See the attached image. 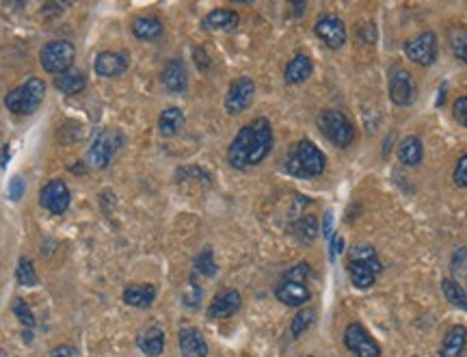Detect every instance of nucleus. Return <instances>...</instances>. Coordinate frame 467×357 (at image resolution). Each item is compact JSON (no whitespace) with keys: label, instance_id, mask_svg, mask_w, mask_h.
Instances as JSON below:
<instances>
[{"label":"nucleus","instance_id":"obj_1","mask_svg":"<svg viewBox=\"0 0 467 357\" xmlns=\"http://www.w3.org/2000/svg\"><path fill=\"white\" fill-rule=\"evenodd\" d=\"M273 128L267 117H257L251 124L243 126L238 130V134L234 137V141L227 147V163L245 171L249 167H255L264 161L271 150H273Z\"/></svg>","mask_w":467,"mask_h":357},{"label":"nucleus","instance_id":"obj_2","mask_svg":"<svg viewBox=\"0 0 467 357\" xmlns=\"http://www.w3.org/2000/svg\"><path fill=\"white\" fill-rule=\"evenodd\" d=\"M327 158L323 150L309 139H301L292 150L288 152V158L283 163V169L292 177H301V180H309V177H318L325 173Z\"/></svg>","mask_w":467,"mask_h":357},{"label":"nucleus","instance_id":"obj_3","mask_svg":"<svg viewBox=\"0 0 467 357\" xmlns=\"http://www.w3.org/2000/svg\"><path fill=\"white\" fill-rule=\"evenodd\" d=\"M381 269H383V264H381V260H378V253L372 245L357 243L348 249L346 271H348V277L355 288L366 290V288L374 286L376 275L381 273Z\"/></svg>","mask_w":467,"mask_h":357},{"label":"nucleus","instance_id":"obj_4","mask_svg":"<svg viewBox=\"0 0 467 357\" xmlns=\"http://www.w3.org/2000/svg\"><path fill=\"white\" fill-rule=\"evenodd\" d=\"M318 128L325 134L329 143H333L340 150L348 147L355 141V126L353 122L338 108H329L318 115Z\"/></svg>","mask_w":467,"mask_h":357},{"label":"nucleus","instance_id":"obj_5","mask_svg":"<svg viewBox=\"0 0 467 357\" xmlns=\"http://www.w3.org/2000/svg\"><path fill=\"white\" fill-rule=\"evenodd\" d=\"M44 96H46V82L41 78H31L15 87L13 92H9L5 104L15 115H31L39 108Z\"/></svg>","mask_w":467,"mask_h":357},{"label":"nucleus","instance_id":"obj_6","mask_svg":"<svg viewBox=\"0 0 467 357\" xmlns=\"http://www.w3.org/2000/svg\"><path fill=\"white\" fill-rule=\"evenodd\" d=\"M41 68L50 74H63L68 70H72L74 58H76V50L70 42L65 39H56L50 42L41 48Z\"/></svg>","mask_w":467,"mask_h":357},{"label":"nucleus","instance_id":"obj_7","mask_svg":"<svg viewBox=\"0 0 467 357\" xmlns=\"http://www.w3.org/2000/svg\"><path fill=\"white\" fill-rule=\"evenodd\" d=\"M437 52H440V44H437V35L433 31H424L404 42L407 58L420 68H430L437 61Z\"/></svg>","mask_w":467,"mask_h":357},{"label":"nucleus","instance_id":"obj_8","mask_svg":"<svg viewBox=\"0 0 467 357\" xmlns=\"http://www.w3.org/2000/svg\"><path fill=\"white\" fill-rule=\"evenodd\" d=\"M344 346L355 357H381V346L359 322H350L344 330Z\"/></svg>","mask_w":467,"mask_h":357},{"label":"nucleus","instance_id":"obj_9","mask_svg":"<svg viewBox=\"0 0 467 357\" xmlns=\"http://www.w3.org/2000/svg\"><path fill=\"white\" fill-rule=\"evenodd\" d=\"M388 84H390V98L396 106H411L416 98V82L414 76L409 74L402 65H392L388 74Z\"/></svg>","mask_w":467,"mask_h":357},{"label":"nucleus","instance_id":"obj_10","mask_svg":"<svg viewBox=\"0 0 467 357\" xmlns=\"http://www.w3.org/2000/svg\"><path fill=\"white\" fill-rule=\"evenodd\" d=\"M255 94V82L249 76H241L236 80H231L227 94H225V111L229 115H241L243 111H247L251 106Z\"/></svg>","mask_w":467,"mask_h":357},{"label":"nucleus","instance_id":"obj_11","mask_svg":"<svg viewBox=\"0 0 467 357\" xmlns=\"http://www.w3.org/2000/svg\"><path fill=\"white\" fill-rule=\"evenodd\" d=\"M314 33L331 50H340L346 44V26L338 15H320L314 24Z\"/></svg>","mask_w":467,"mask_h":357},{"label":"nucleus","instance_id":"obj_12","mask_svg":"<svg viewBox=\"0 0 467 357\" xmlns=\"http://www.w3.org/2000/svg\"><path fill=\"white\" fill-rule=\"evenodd\" d=\"M120 145H122V137L117 134L115 130H102L100 137L94 141L91 150H89V163H91V167L104 169V167L110 163L113 154L120 150Z\"/></svg>","mask_w":467,"mask_h":357},{"label":"nucleus","instance_id":"obj_13","mask_svg":"<svg viewBox=\"0 0 467 357\" xmlns=\"http://www.w3.org/2000/svg\"><path fill=\"white\" fill-rule=\"evenodd\" d=\"M39 203L52 215H63L70 208V189L61 180L48 182L39 193Z\"/></svg>","mask_w":467,"mask_h":357},{"label":"nucleus","instance_id":"obj_14","mask_svg":"<svg viewBox=\"0 0 467 357\" xmlns=\"http://www.w3.org/2000/svg\"><path fill=\"white\" fill-rule=\"evenodd\" d=\"M128 63H130V58L126 50H106L96 56L94 70L98 76L115 78V76H122L128 70Z\"/></svg>","mask_w":467,"mask_h":357},{"label":"nucleus","instance_id":"obj_15","mask_svg":"<svg viewBox=\"0 0 467 357\" xmlns=\"http://www.w3.org/2000/svg\"><path fill=\"white\" fill-rule=\"evenodd\" d=\"M275 296L288 308H299V306H303L312 299V292L301 282H292V280L281 277V282L275 288Z\"/></svg>","mask_w":467,"mask_h":357},{"label":"nucleus","instance_id":"obj_16","mask_svg":"<svg viewBox=\"0 0 467 357\" xmlns=\"http://www.w3.org/2000/svg\"><path fill=\"white\" fill-rule=\"evenodd\" d=\"M241 303H243V299H241L238 290H223L212 299V303L208 308V318H212V320L229 318L241 310Z\"/></svg>","mask_w":467,"mask_h":357},{"label":"nucleus","instance_id":"obj_17","mask_svg":"<svg viewBox=\"0 0 467 357\" xmlns=\"http://www.w3.org/2000/svg\"><path fill=\"white\" fill-rule=\"evenodd\" d=\"M162 84L167 87V92L171 94H182L188 87V72L182 58H171L162 70Z\"/></svg>","mask_w":467,"mask_h":357},{"label":"nucleus","instance_id":"obj_18","mask_svg":"<svg viewBox=\"0 0 467 357\" xmlns=\"http://www.w3.org/2000/svg\"><path fill=\"white\" fill-rule=\"evenodd\" d=\"M178 344H180V353L184 357H206L208 355V344L195 327H184L178 336Z\"/></svg>","mask_w":467,"mask_h":357},{"label":"nucleus","instance_id":"obj_19","mask_svg":"<svg viewBox=\"0 0 467 357\" xmlns=\"http://www.w3.org/2000/svg\"><path fill=\"white\" fill-rule=\"evenodd\" d=\"M314 72V61L307 56V54H297L290 58V63L286 65V72H283V78L288 84H301L305 82Z\"/></svg>","mask_w":467,"mask_h":357},{"label":"nucleus","instance_id":"obj_20","mask_svg":"<svg viewBox=\"0 0 467 357\" xmlns=\"http://www.w3.org/2000/svg\"><path fill=\"white\" fill-rule=\"evenodd\" d=\"M424 158V145L422 139L416 134H409L398 145V161L407 167H418Z\"/></svg>","mask_w":467,"mask_h":357},{"label":"nucleus","instance_id":"obj_21","mask_svg":"<svg viewBox=\"0 0 467 357\" xmlns=\"http://www.w3.org/2000/svg\"><path fill=\"white\" fill-rule=\"evenodd\" d=\"M238 13L231 9H215L203 18L201 26L206 31H234L238 26Z\"/></svg>","mask_w":467,"mask_h":357},{"label":"nucleus","instance_id":"obj_22","mask_svg":"<svg viewBox=\"0 0 467 357\" xmlns=\"http://www.w3.org/2000/svg\"><path fill=\"white\" fill-rule=\"evenodd\" d=\"M136 344L139 349L150 355V357H158L162 351H165V334L160 327H148V330H143L136 338Z\"/></svg>","mask_w":467,"mask_h":357},{"label":"nucleus","instance_id":"obj_23","mask_svg":"<svg viewBox=\"0 0 467 357\" xmlns=\"http://www.w3.org/2000/svg\"><path fill=\"white\" fill-rule=\"evenodd\" d=\"M156 299V288L152 284H134L124 290V301L132 308H150Z\"/></svg>","mask_w":467,"mask_h":357},{"label":"nucleus","instance_id":"obj_24","mask_svg":"<svg viewBox=\"0 0 467 357\" xmlns=\"http://www.w3.org/2000/svg\"><path fill=\"white\" fill-rule=\"evenodd\" d=\"M132 33L141 42H156L162 35V22L158 18L143 15L132 22Z\"/></svg>","mask_w":467,"mask_h":357},{"label":"nucleus","instance_id":"obj_25","mask_svg":"<svg viewBox=\"0 0 467 357\" xmlns=\"http://www.w3.org/2000/svg\"><path fill=\"white\" fill-rule=\"evenodd\" d=\"M465 344H467V332H465V327L456 325L446 334V338L442 342V349H440V355L442 357H461L463 351H465Z\"/></svg>","mask_w":467,"mask_h":357},{"label":"nucleus","instance_id":"obj_26","mask_svg":"<svg viewBox=\"0 0 467 357\" xmlns=\"http://www.w3.org/2000/svg\"><path fill=\"white\" fill-rule=\"evenodd\" d=\"M182 126H184V113L180 108H175V106L165 108L158 117V130H160L162 137L178 134L182 130Z\"/></svg>","mask_w":467,"mask_h":357},{"label":"nucleus","instance_id":"obj_27","mask_svg":"<svg viewBox=\"0 0 467 357\" xmlns=\"http://www.w3.org/2000/svg\"><path fill=\"white\" fill-rule=\"evenodd\" d=\"M450 280L467 294V247H459L450 258Z\"/></svg>","mask_w":467,"mask_h":357},{"label":"nucleus","instance_id":"obj_28","mask_svg":"<svg viewBox=\"0 0 467 357\" xmlns=\"http://www.w3.org/2000/svg\"><path fill=\"white\" fill-rule=\"evenodd\" d=\"M84 76L78 72V70H68V72H63V74H58L56 78H54V87L58 89L61 94H65V96H76V94H80L82 89H84Z\"/></svg>","mask_w":467,"mask_h":357},{"label":"nucleus","instance_id":"obj_29","mask_svg":"<svg viewBox=\"0 0 467 357\" xmlns=\"http://www.w3.org/2000/svg\"><path fill=\"white\" fill-rule=\"evenodd\" d=\"M292 232H295V236L299 238L301 243L312 245V243L316 241V236H318V219H316L314 215H305V217H301V219L295 223Z\"/></svg>","mask_w":467,"mask_h":357},{"label":"nucleus","instance_id":"obj_30","mask_svg":"<svg viewBox=\"0 0 467 357\" xmlns=\"http://www.w3.org/2000/svg\"><path fill=\"white\" fill-rule=\"evenodd\" d=\"M442 290H444V296H446L448 303H452L454 308L467 312V294H465L450 277H446V280L442 282Z\"/></svg>","mask_w":467,"mask_h":357},{"label":"nucleus","instance_id":"obj_31","mask_svg":"<svg viewBox=\"0 0 467 357\" xmlns=\"http://www.w3.org/2000/svg\"><path fill=\"white\" fill-rule=\"evenodd\" d=\"M217 262H215V256H212V249L206 247L195 260V273L203 275V277H215L217 275Z\"/></svg>","mask_w":467,"mask_h":357},{"label":"nucleus","instance_id":"obj_32","mask_svg":"<svg viewBox=\"0 0 467 357\" xmlns=\"http://www.w3.org/2000/svg\"><path fill=\"white\" fill-rule=\"evenodd\" d=\"M314 320H316L314 310H299V312L295 314V318H292V325H290L292 336L299 338L305 330H309V327L314 325Z\"/></svg>","mask_w":467,"mask_h":357},{"label":"nucleus","instance_id":"obj_33","mask_svg":"<svg viewBox=\"0 0 467 357\" xmlns=\"http://www.w3.org/2000/svg\"><path fill=\"white\" fill-rule=\"evenodd\" d=\"M15 277H18V284H20V286H35V284H37V273H35V269H33L31 260L20 258Z\"/></svg>","mask_w":467,"mask_h":357},{"label":"nucleus","instance_id":"obj_34","mask_svg":"<svg viewBox=\"0 0 467 357\" xmlns=\"http://www.w3.org/2000/svg\"><path fill=\"white\" fill-rule=\"evenodd\" d=\"M450 48L459 61L467 63V31H463V28L461 31H454L450 35Z\"/></svg>","mask_w":467,"mask_h":357},{"label":"nucleus","instance_id":"obj_35","mask_svg":"<svg viewBox=\"0 0 467 357\" xmlns=\"http://www.w3.org/2000/svg\"><path fill=\"white\" fill-rule=\"evenodd\" d=\"M13 314L18 316V320L26 327V330H33V327H35V316H33L31 308H28L22 299L13 301Z\"/></svg>","mask_w":467,"mask_h":357},{"label":"nucleus","instance_id":"obj_36","mask_svg":"<svg viewBox=\"0 0 467 357\" xmlns=\"http://www.w3.org/2000/svg\"><path fill=\"white\" fill-rule=\"evenodd\" d=\"M312 275V271H309V266L305 264V262H299V264H295L292 269H288L286 273H283V280H292V282H301V284H305V280Z\"/></svg>","mask_w":467,"mask_h":357},{"label":"nucleus","instance_id":"obj_37","mask_svg":"<svg viewBox=\"0 0 467 357\" xmlns=\"http://www.w3.org/2000/svg\"><path fill=\"white\" fill-rule=\"evenodd\" d=\"M452 177H454V184H456L459 189H467V154H463V156L459 158Z\"/></svg>","mask_w":467,"mask_h":357},{"label":"nucleus","instance_id":"obj_38","mask_svg":"<svg viewBox=\"0 0 467 357\" xmlns=\"http://www.w3.org/2000/svg\"><path fill=\"white\" fill-rule=\"evenodd\" d=\"M182 177H199V180H203V182L212 180V175L201 167H182V169H178V180H182Z\"/></svg>","mask_w":467,"mask_h":357},{"label":"nucleus","instance_id":"obj_39","mask_svg":"<svg viewBox=\"0 0 467 357\" xmlns=\"http://www.w3.org/2000/svg\"><path fill=\"white\" fill-rule=\"evenodd\" d=\"M452 115H454V119H456V122H459L463 128H467V96H461V98L454 100V104H452Z\"/></svg>","mask_w":467,"mask_h":357},{"label":"nucleus","instance_id":"obj_40","mask_svg":"<svg viewBox=\"0 0 467 357\" xmlns=\"http://www.w3.org/2000/svg\"><path fill=\"white\" fill-rule=\"evenodd\" d=\"M199 299H201V288L197 286L195 280H191V290L184 294V303L191 306V308H197V306H199Z\"/></svg>","mask_w":467,"mask_h":357},{"label":"nucleus","instance_id":"obj_41","mask_svg":"<svg viewBox=\"0 0 467 357\" xmlns=\"http://www.w3.org/2000/svg\"><path fill=\"white\" fill-rule=\"evenodd\" d=\"M24 193V177L22 175H15L13 180L9 182V199L18 201Z\"/></svg>","mask_w":467,"mask_h":357},{"label":"nucleus","instance_id":"obj_42","mask_svg":"<svg viewBox=\"0 0 467 357\" xmlns=\"http://www.w3.org/2000/svg\"><path fill=\"white\" fill-rule=\"evenodd\" d=\"M342 251H344V238L342 236H331V241H329V258L335 260Z\"/></svg>","mask_w":467,"mask_h":357},{"label":"nucleus","instance_id":"obj_43","mask_svg":"<svg viewBox=\"0 0 467 357\" xmlns=\"http://www.w3.org/2000/svg\"><path fill=\"white\" fill-rule=\"evenodd\" d=\"M331 232H333V215H331V211H327L325 219H323V234L327 241H331Z\"/></svg>","mask_w":467,"mask_h":357},{"label":"nucleus","instance_id":"obj_44","mask_svg":"<svg viewBox=\"0 0 467 357\" xmlns=\"http://www.w3.org/2000/svg\"><path fill=\"white\" fill-rule=\"evenodd\" d=\"M70 355H74L72 346H58L56 351H52V357H70Z\"/></svg>","mask_w":467,"mask_h":357},{"label":"nucleus","instance_id":"obj_45","mask_svg":"<svg viewBox=\"0 0 467 357\" xmlns=\"http://www.w3.org/2000/svg\"><path fill=\"white\" fill-rule=\"evenodd\" d=\"M7 158H9V147L5 145V147H3V152H0V167H5V165H7Z\"/></svg>","mask_w":467,"mask_h":357},{"label":"nucleus","instance_id":"obj_46","mask_svg":"<svg viewBox=\"0 0 467 357\" xmlns=\"http://www.w3.org/2000/svg\"><path fill=\"white\" fill-rule=\"evenodd\" d=\"M444 98H446V84H442V92H440V100H437V106L444 104Z\"/></svg>","mask_w":467,"mask_h":357},{"label":"nucleus","instance_id":"obj_47","mask_svg":"<svg viewBox=\"0 0 467 357\" xmlns=\"http://www.w3.org/2000/svg\"><path fill=\"white\" fill-rule=\"evenodd\" d=\"M0 357H7V355H5V351H3V349H0Z\"/></svg>","mask_w":467,"mask_h":357}]
</instances>
